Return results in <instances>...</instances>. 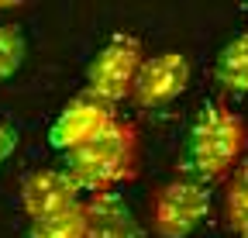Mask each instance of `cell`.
<instances>
[{"mask_svg": "<svg viewBox=\"0 0 248 238\" xmlns=\"http://www.w3.org/2000/svg\"><path fill=\"white\" fill-rule=\"evenodd\" d=\"M138 159H141V148H138V131L135 125L114 121L97 135L90 138L86 145L66 152V169L73 176V183L79 187V193H110L121 183H128L138 176Z\"/></svg>", "mask_w": 248, "mask_h": 238, "instance_id": "cell-1", "label": "cell"}, {"mask_svg": "<svg viewBox=\"0 0 248 238\" xmlns=\"http://www.w3.org/2000/svg\"><path fill=\"white\" fill-rule=\"evenodd\" d=\"M248 148V128L228 104H207L190 128L183 166L197 183H221L241 166Z\"/></svg>", "mask_w": 248, "mask_h": 238, "instance_id": "cell-2", "label": "cell"}, {"mask_svg": "<svg viewBox=\"0 0 248 238\" xmlns=\"http://www.w3.org/2000/svg\"><path fill=\"white\" fill-rule=\"evenodd\" d=\"M145 63L141 42L131 35H114L86 69V94L104 104H121L131 97V86L138 79V69Z\"/></svg>", "mask_w": 248, "mask_h": 238, "instance_id": "cell-3", "label": "cell"}, {"mask_svg": "<svg viewBox=\"0 0 248 238\" xmlns=\"http://www.w3.org/2000/svg\"><path fill=\"white\" fill-rule=\"evenodd\" d=\"M210 211V193L197 180H172L155 190L148 221L159 238H190Z\"/></svg>", "mask_w": 248, "mask_h": 238, "instance_id": "cell-4", "label": "cell"}, {"mask_svg": "<svg viewBox=\"0 0 248 238\" xmlns=\"http://www.w3.org/2000/svg\"><path fill=\"white\" fill-rule=\"evenodd\" d=\"M186 86H190V59L183 52H159L141 63L131 86V100L138 107H166Z\"/></svg>", "mask_w": 248, "mask_h": 238, "instance_id": "cell-5", "label": "cell"}, {"mask_svg": "<svg viewBox=\"0 0 248 238\" xmlns=\"http://www.w3.org/2000/svg\"><path fill=\"white\" fill-rule=\"evenodd\" d=\"M114 117H117V114H114L110 104L90 97V94H79V97H73L66 107H62L59 117L52 121V128H48V145L59 148V152L66 156V152H73V148L86 145L90 138H97V135L114 121Z\"/></svg>", "mask_w": 248, "mask_h": 238, "instance_id": "cell-6", "label": "cell"}, {"mask_svg": "<svg viewBox=\"0 0 248 238\" xmlns=\"http://www.w3.org/2000/svg\"><path fill=\"white\" fill-rule=\"evenodd\" d=\"M76 204H83L79 187L73 183V176L66 169H35V173H28L24 183H21V207H24V214L31 221L62 214Z\"/></svg>", "mask_w": 248, "mask_h": 238, "instance_id": "cell-7", "label": "cell"}, {"mask_svg": "<svg viewBox=\"0 0 248 238\" xmlns=\"http://www.w3.org/2000/svg\"><path fill=\"white\" fill-rule=\"evenodd\" d=\"M86 238H138V221L121 193H93L83 200Z\"/></svg>", "mask_w": 248, "mask_h": 238, "instance_id": "cell-8", "label": "cell"}, {"mask_svg": "<svg viewBox=\"0 0 248 238\" xmlns=\"http://www.w3.org/2000/svg\"><path fill=\"white\" fill-rule=\"evenodd\" d=\"M214 76H217V83H221L224 90L248 94V35H238L221 48Z\"/></svg>", "mask_w": 248, "mask_h": 238, "instance_id": "cell-9", "label": "cell"}, {"mask_svg": "<svg viewBox=\"0 0 248 238\" xmlns=\"http://www.w3.org/2000/svg\"><path fill=\"white\" fill-rule=\"evenodd\" d=\"M224 218L228 228L238 231V238H248V162H241L231 173V183L224 193Z\"/></svg>", "mask_w": 248, "mask_h": 238, "instance_id": "cell-10", "label": "cell"}, {"mask_svg": "<svg viewBox=\"0 0 248 238\" xmlns=\"http://www.w3.org/2000/svg\"><path fill=\"white\" fill-rule=\"evenodd\" d=\"M28 238H86V221H83V204L69 207L62 214L31 221Z\"/></svg>", "mask_w": 248, "mask_h": 238, "instance_id": "cell-11", "label": "cell"}, {"mask_svg": "<svg viewBox=\"0 0 248 238\" xmlns=\"http://www.w3.org/2000/svg\"><path fill=\"white\" fill-rule=\"evenodd\" d=\"M24 52H28L24 35L17 32L14 24H0V79H11L21 69Z\"/></svg>", "mask_w": 248, "mask_h": 238, "instance_id": "cell-12", "label": "cell"}, {"mask_svg": "<svg viewBox=\"0 0 248 238\" xmlns=\"http://www.w3.org/2000/svg\"><path fill=\"white\" fill-rule=\"evenodd\" d=\"M14 148H17V128L7 125V121H0V166L14 156Z\"/></svg>", "mask_w": 248, "mask_h": 238, "instance_id": "cell-13", "label": "cell"}]
</instances>
